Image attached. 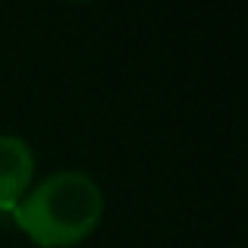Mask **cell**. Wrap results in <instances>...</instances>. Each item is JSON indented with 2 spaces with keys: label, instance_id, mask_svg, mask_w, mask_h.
I'll return each mask as SVG.
<instances>
[{
  "label": "cell",
  "instance_id": "3957f363",
  "mask_svg": "<svg viewBox=\"0 0 248 248\" xmlns=\"http://www.w3.org/2000/svg\"><path fill=\"white\" fill-rule=\"evenodd\" d=\"M76 3H85V0H76Z\"/></svg>",
  "mask_w": 248,
  "mask_h": 248
},
{
  "label": "cell",
  "instance_id": "7a4b0ae2",
  "mask_svg": "<svg viewBox=\"0 0 248 248\" xmlns=\"http://www.w3.org/2000/svg\"><path fill=\"white\" fill-rule=\"evenodd\" d=\"M35 176L31 145L16 132H0V214H13Z\"/></svg>",
  "mask_w": 248,
  "mask_h": 248
},
{
  "label": "cell",
  "instance_id": "6da1fadb",
  "mask_svg": "<svg viewBox=\"0 0 248 248\" xmlns=\"http://www.w3.org/2000/svg\"><path fill=\"white\" fill-rule=\"evenodd\" d=\"M104 217V192L85 170H57L19 198L13 220L41 248L88 239Z\"/></svg>",
  "mask_w": 248,
  "mask_h": 248
}]
</instances>
